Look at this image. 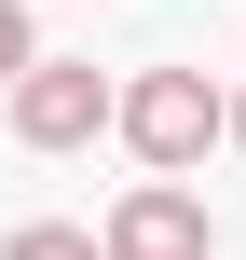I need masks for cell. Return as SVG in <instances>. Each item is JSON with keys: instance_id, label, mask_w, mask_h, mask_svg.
I'll return each mask as SVG.
<instances>
[{"instance_id": "277c9868", "label": "cell", "mask_w": 246, "mask_h": 260, "mask_svg": "<svg viewBox=\"0 0 246 260\" xmlns=\"http://www.w3.org/2000/svg\"><path fill=\"white\" fill-rule=\"evenodd\" d=\"M0 260H110V233H82V219H14Z\"/></svg>"}, {"instance_id": "6da1fadb", "label": "cell", "mask_w": 246, "mask_h": 260, "mask_svg": "<svg viewBox=\"0 0 246 260\" xmlns=\"http://www.w3.org/2000/svg\"><path fill=\"white\" fill-rule=\"evenodd\" d=\"M110 137H123L137 165L192 178V165H205V151L233 137V96H219L205 69H137V82H123V123H110Z\"/></svg>"}, {"instance_id": "7a4b0ae2", "label": "cell", "mask_w": 246, "mask_h": 260, "mask_svg": "<svg viewBox=\"0 0 246 260\" xmlns=\"http://www.w3.org/2000/svg\"><path fill=\"white\" fill-rule=\"evenodd\" d=\"M0 123H14V151H96L123 123V82L96 55H27V82L0 96Z\"/></svg>"}, {"instance_id": "5b68a950", "label": "cell", "mask_w": 246, "mask_h": 260, "mask_svg": "<svg viewBox=\"0 0 246 260\" xmlns=\"http://www.w3.org/2000/svg\"><path fill=\"white\" fill-rule=\"evenodd\" d=\"M27 55H41V14H27V0H0V96L27 82Z\"/></svg>"}, {"instance_id": "8992f818", "label": "cell", "mask_w": 246, "mask_h": 260, "mask_svg": "<svg viewBox=\"0 0 246 260\" xmlns=\"http://www.w3.org/2000/svg\"><path fill=\"white\" fill-rule=\"evenodd\" d=\"M233 151H246V82H233Z\"/></svg>"}, {"instance_id": "3957f363", "label": "cell", "mask_w": 246, "mask_h": 260, "mask_svg": "<svg viewBox=\"0 0 246 260\" xmlns=\"http://www.w3.org/2000/svg\"><path fill=\"white\" fill-rule=\"evenodd\" d=\"M96 233H110V260H219L205 192H192V178H164V165H151V178H137V192L96 219Z\"/></svg>"}]
</instances>
